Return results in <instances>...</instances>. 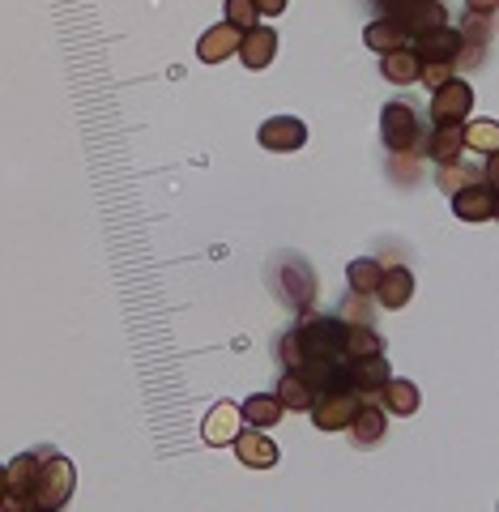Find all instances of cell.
Masks as SVG:
<instances>
[{"instance_id": "1", "label": "cell", "mask_w": 499, "mask_h": 512, "mask_svg": "<svg viewBox=\"0 0 499 512\" xmlns=\"http://www.w3.org/2000/svg\"><path fill=\"white\" fill-rule=\"evenodd\" d=\"M73 487H77V466L60 453H47L43 470H39V483L35 495H30V512H56L73 500Z\"/></svg>"}, {"instance_id": "2", "label": "cell", "mask_w": 499, "mask_h": 512, "mask_svg": "<svg viewBox=\"0 0 499 512\" xmlns=\"http://www.w3.org/2000/svg\"><path fill=\"white\" fill-rule=\"evenodd\" d=\"M380 137L393 154H427V128L410 103H389L380 111Z\"/></svg>"}, {"instance_id": "3", "label": "cell", "mask_w": 499, "mask_h": 512, "mask_svg": "<svg viewBox=\"0 0 499 512\" xmlns=\"http://www.w3.org/2000/svg\"><path fill=\"white\" fill-rule=\"evenodd\" d=\"M47 453H56V448H39V453H18L5 466V500H0V508L9 512H30V495H35V483H39V470Z\"/></svg>"}, {"instance_id": "4", "label": "cell", "mask_w": 499, "mask_h": 512, "mask_svg": "<svg viewBox=\"0 0 499 512\" xmlns=\"http://www.w3.org/2000/svg\"><path fill=\"white\" fill-rule=\"evenodd\" d=\"M359 402L363 397L350 389V384H337V389H325V393H316V402H312V423L320 427V431H342V427H350V419H354V410H359Z\"/></svg>"}, {"instance_id": "5", "label": "cell", "mask_w": 499, "mask_h": 512, "mask_svg": "<svg viewBox=\"0 0 499 512\" xmlns=\"http://www.w3.org/2000/svg\"><path fill=\"white\" fill-rule=\"evenodd\" d=\"M470 111H474V90L461 77H448L444 86L431 90V120L436 124H465Z\"/></svg>"}, {"instance_id": "6", "label": "cell", "mask_w": 499, "mask_h": 512, "mask_svg": "<svg viewBox=\"0 0 499 512\" xmlns=\"http://www.w3.org/2000/svg\"><path fill=\"white\" fill-rule=\"evenodd\" d=\"M256 141L273 154H295V150L308 146V124L295 120V116H273L256 128Z\"/></svg>"}, {"instance_id": "7", "label": "cell", "mask_w": 499, "mask_h": 512, "mask_svg": "<svg viewBox=\"0 0 499 512\" xmlns=\"http://www.w3.org/2000/svg\"><path fill=\"white\" fill-rule=\"evenodd\" d=\"M235 56L244 60V69L252 73H261L273 64V56H278V30H269V26H248V30H239V47H235Z\"/></svg>"}, {"instance_id": "8", "label": "cell", "mask_w": 499, "mask_h": 512, "mask_svg": "<svg viewBox=\"0 0 499 512\" xmlns=\"http://www.w3.org/2000/svg\"><path fill=\"white\" fill-rule=\"evenodd\" d=\"M239 431H244V414H239V406H235V402H218L214 410L205 414L201 440H205L209 448H231Z\"/></svg>"}, {"instance_id": "9", "label": "cell", "mask_w": 499, "mask_h": 512, "mask_svg": "<svg viewBox=\"0 0 499 512\" xmlns=\"http://www.w3.org/2000/svg\"><path fill=\"white\" fill-rule=\"evenodd\" d=\"M346 376H350V389L363 397V402H376V393H380V384L389 380V359L384 355H359V359H350L346 363Z\"/></svg>"}, {"instance_id": "10", "label": "cell", "mask_w": 499, "mask_h": 512, "mask_svg": "<svg viewBox=\"0 0 499 512\" xmlns=\"http://www.w3.org/2000/svg\"><path fill=\"white\" fill-rule=\"evenodd\" d=\"M410 52L418 56V64H453V56H457V26L423 30V35L410 39Z\"/></svg>"}, {"instance_id": "11", "label": "cell", "mask_w": 499, "mask_h": 512, "mask_svg": "<svg viewBox=\"0 0 499 512\" xmlns=\"http://www.w3.org/2000/svg\"><path fill=\"white\" fill-rule=\"evenodd\" d=\"M453 214H457L461 222H491V218L499 214L495 188H491V184H470V188L453 192Z\"/></svg>"}, {"instance_id": "12", "label": "cell", "mask_w": 499, "mask_h": 512, "mask_svg": "<svg viewBox=\"0 0 499 512\" xmlns=\"http://www.w3.org/2000/svg\"><path fill=\"white\" fill-rule=\"evenodd\" d=\"M235 457L244 461L248 470H269V466H278V444H273L261 427H252V431H239L235 436Z\"/></svg>"}, {"instance_id": "13", "label": "cell", "mask_w": 499, "mask_h": 512, "mask_svg": "<svg viewBox=\"0 0 499 512\" xmlns=\"http://www.w3.org/2000/svg\"><path fill=\"white\" fill-rule=\"evenodd\" d=\"M376 299H380V308H406V303L414 299V274L406 265H393V269H380V282H376Z\"/></svg>"}, {"instance_id": "14", "label": "cell", "mask_w": 499, "mask_h": 512, "mask_svg": "<svg viewBox=\"0 0 499 512\" xmlns=\"http://www.w3.org/2000/svg\"><path fill=\"white\" fill-rule=\"evenodd\" d=\"M384 431H389V419H384V406L380 402H359L350 419V436L359 448H376L384 440Z\"/></svg>"}, {"instance_id": "15", "label": "cell", "mask_w": 499, "mask_h": 512, "mask_svg": "<svg viewBox=\"0 0 499 512\" xmlns=\"http://www.w3.org/2000/svg\"><path fill=\"white\" fill-rule=\"evenodd\" d=\"M376 402L384 406V414H401V419H414L418 406H423V397H418V389H414L410 380H397V376H389V380L380 384Z\"/></svg>"}, {"instance_id": "16", "label": "cell", "mask_w": 499, "mask_h": 512, "mask_svg": "<svg viewBox=\"0 0 499 512\" xmlns=\"http://www.w3.org/2000/svg\"><path fill=\"white\" fill-rule=\"evenodd\" d=\"M235 47H239V26L218 22V26H209L205 35L197 39V56H201L205 64H222V60L235 56Z\"/></svg>"}, {"instance_id": "17", "label": "cell", "mask_w": 499, "mask_h": 512, "mask_svg": "<svg viewBox=\"0 0 499 512\" xmlns=\"http://www.w3.org/2000/svg\"><path fill=\"white\" fill-rule=\"evenodd\" d=\"M495 154H487V171H474V167H461V163H448L440 175H436V184L453 197V192H461V188H470V184H491L495 188Z\"/></svg>"}, {"instance_id": "18", "label": "cell", "mask_w": 499, "mask_h": 512, "mask_svg": "<svg viewBox=\"0 0 499 512\" xmlns=\"http://www.w3.org/2000/svg\"><path fill=\"white\" fill-rule=\"evenodd\" d=\"M363 39H367V47H372V52H397V47H406L410 43V30L401 26L393 13H384V18H376L372 26L363 30Z\"/></svg>"}, {"instance_id": "19", "label": "cell", "mask_w": 499, "mask_h": 512, "mask_svg": "<svg viewBox=\"0 0 499 512\" xmlns=\"http://www.w3.org/2000/svg\"><path fill=\"white\" fill-rule=\"evenodd\" d=\"M380 73H384V82H393V86H414L418 73H423V64H418V56L410 52V43H406V47H397V52L380 56Z\"/></svg>"}, {"instance_id": "20", "label": "cell", "mask_w": 499, "mask_h": 512, "mask_svg": "<svg viewBox=\"0 0 499 512\" xmlns=\"http://www.w3.org/2000/svg\"><path fill=\"white\" fill-rule=\"evenodd\" d=\"M465 154V137H461V124H436V133H427V158H436L440 167L457 163Z\"/></svg>"}, {"instance_id": "21", "label": "cell", "mask_w": 499, "mask_h": 512, "mask_svg": "<svg viewBox=\"0 0 499 512\" xmlns=\"http://www.w3.org/2000/svg\"><path fill=\"white\" fill-rule=\"evenodd\" d=\"M239 414H244V423H252V427H273L286 414V406L278 402V393H252L244 406H239Z\"/></svg>"}, {"instance_id": "22", "label": "cell", "mask_w": 499, "mask_h": 512, "mask_svg": "<svg viewBox=\"0 0 499 512\" xmlns=\"http://www.w3.org/2000/svg\"><path fill=\"white\" fill-rule=\"evenodd\" d=\"M278 402H282L286 410H303V414H308L312 402H316V393H312V384L303 380L299 372H286V376L278 380Z\"/></svg>"}, {"instance_id": "23", "label": "cell", "mask_w": 499, "mask_h": 512, "mask_svg": "<svg viewBox=\"0 0 499 512\" xmlns=\"http://www.w3.org/2000/svg\"><path fill=\"white\" fill-rule=\"evenodd\" d=\"M380 261H372V256H359V261H350L346 269V282H350V295H363L372 299L376 295V282H380Z\"/></svg>"}, {"instance_id": "24", "label": "cell", "mask_w": 499, "mask_h": 512, "mask_svg": "<svg viewBox=\"0 0 499 512\" xmlns=\"http://www.w3.org/2000/svg\"><path fill=\"white\" fill-rule=\"evenodd\" d=\"M461 137H465V150H478V154H495L499 150V124L495 120L461 124Z\"/></svg>"}, {"instance_id": "25", "label": "cell", "mask_w": 499, "mask_h": 512, "mask_svg": "<svg viewBox=\"0 0 499 512\" xmlns=\"http://www.w3.org/2000/svg\"><path fill=\"white\" fill-rule=\"evenodd\" d=\"M359 355H384V338L372 325H350L346 329V359H359Z\"/></svg>"}, {"instance_id": "26", "label": "cell", "mask_w": 499, "mask_h": 512, "mask_svg": "<svg viewBox=\"0 0 499 512\" xmlns=\"http://www.w3.org/2000/svg\"><path fill=\"white\" fill-rule=\"evenodd\" d=\"M256 18H261V13H256L252 0H227V22L231 26L248 30V26H256Z\"/></svg>"}, {"instance_id": "27", "label": "cell", "mask_w": 499, "mask_h": 512, "mask_svg": "<svg viewBox=\"0 0 499 512\" xmlns=\"http://www.w3.org/2000/svg\"><path fill=\"white\" fill-rule=\"evenodd\" d=\"M448 77H453V64H423V73H418V82H423L427 90H436L444 86Z\"/></svg>"}, {"instance_id": "28", "label": "cell", "mask_w": 499, "mask_h": 512, "mask_svg": "<svg viewBox=\"0 0 499 512\" xmlns=\"http://www.w3.org/2000/svg\"><path fill=\"white\" fill-rule=\"evenodd\" d=\"M256 13H265V18H278V13H286V0H252Z\"/></svg>"}, {"instance_id": "29", "label": "cell", "mask_w": 499, "mask_h": 512, "mask_svg": "<svg viewBox=\"0 0 499 512\" xmlns=\"http://www.w3.org/2000/svg\"><path fill=\"white\" fill-rule=\"evenodd\" d=\"M470 13H495V0H470Z\"/></svg>"}, {"instance_id": "30", "label": "cell", "mask_w": 499, "mask_h": 512, "mask_svg": "<svg viewBox=\"0 0 499 512\" xmlns=\"http://www.w3.org/2000/svg\"><path fill=\"white\" fill-rule=\"evenodd\" d=\"M0 500H5V466H0Z\"/></svg>"}]
</instances>
